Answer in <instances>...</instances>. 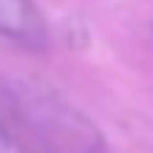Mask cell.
I'll return each mask as SVG.
<instances>
[{
	"label": "cell",
	"instance_id": "2",
	"mask_svg": "<svg viewBox=\"0 0 153 153\" xmlns=\"http://www.w3.org/2000/svg\"><path fill=\"white\" fill-rule=\"evenodd\" d=\"M9 150V133L3 131V125H0V153H6Z\"/></svg>",
	"mask_w": 153,
	"mask_h": 153
},
{
	"label": "cell",
	"instance_id": "1",
	"mask_svg": "<svg viewBox=\"0 0 153 153\" xmlns=\"http://www.w3.org/2000/svg\"><path fill=\"white\" fill-rule=\"evenodd\" d=\"M0 37L26 48H45L48 28L34 0H0Z\"/></svg>",
	"mask_w": 153,
	"mask_h": 153
}]
</instances>
